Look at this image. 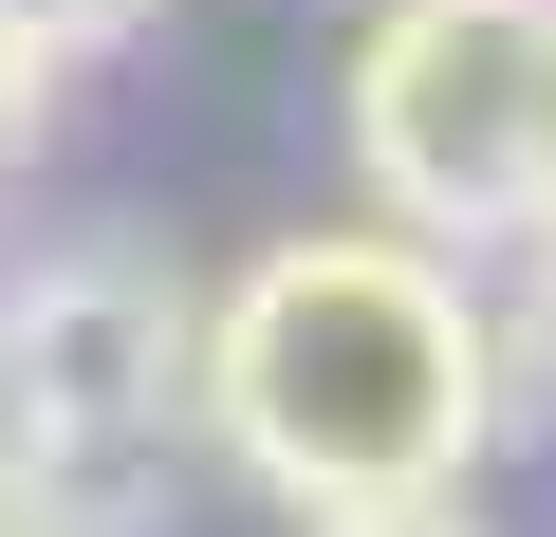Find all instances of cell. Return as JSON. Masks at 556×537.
I'll return each mask as SVG.
<instances>
[{"mask_svg":"<svg viewBox=\"0 0 556 537\" xmlns=\"http://www.w3.org/2000/svg\"><path fill=\"white\" fill-rule=\"evenodd\" d=\"M204 426L241 482H278L298 519L353 500H445L501 426V316L464 297V259L408 222H334L278 241L260 279L204 316Z\"/></svg>","mask_w":556,"mask_h":537,"instance_id":"6da1fadb","label":"cell"},{"mask_svg":"<svg viewBox=\"0 0 556 537\" xmlns=\"http://www.w3.org/2000/svg\"><path fill=\"white\" fill-rule=\"evenodd\" d=\"M353 167L408 241L556 222V0H390L353 56Z\"/></svg>","mask_w":556,"mask_h":537,"instance_id":"7a4b0ae2","label":"cell"},{"mask_svg":"<svg viewBox=\"0 0 556 537\" xmlns=\"http://www.w3.org/2000/svg\"><path fill=\"white\" fill-rule=\"evenodd\" d=\"M167 408H204V316H186V279L130 259V241L38 259L20 316H0V463L93 482V463L167 445Z\"/></svg>","mask_w":556,"mask_h":537,"instance_id":"3957f363","label":"cell"},{"mask_svg":"<svg viewBox=\"0 0 556 537\" xmlns=\"http://www.w3.org/2000/svg\"><path fill=\"white\" fill-rule=\"evenodd\" d=\"M149 20V0H0V38H38V56H112Z\"/></svg>","mask_w":556,"mask_h":537,"instance_id":"277c9868","label":"cell"},{"mask_svg":"<svg viewBox=\"0 0 556 537\" xmlns=\"http://www.w3.org/2000/svg\"><path fill=\"white\" fill-rule=\"evenodd\" d=\"M316 537H482V519H464V482H445V500H353V519H316Z\"/></svg>","mask_w":556,"mask_h":537,"instance_id":"5b68a950","label":"cell"},{"mask_svg":"<svg viewBox=\"0 0 556 537\" xmlns=\"http://www.w3.org/2000/svg\"><path fill=\"white\" fill-rule=\"evenodd\" d=\"M38 75H56L38 38H0V167H20V149H38Z\"/></svg>","mask_w":556,"mask_h":537,"instance_id":"8992f818","label":"cell"},{"mask_svg":"<svg viewBox=\"0 0 556 537\" xmlns=\"http://www.w3.org/2000/svg\"><path fill=\"white\" fill-rule=\"evenodd\" d=\"M519 259H538V316H519V334H538V371H556V222H538Z\"/></svg>","mask_w":556,"mask_h":537,"instance_id":"52a82bcc","label":"cell"}]
</instances>
